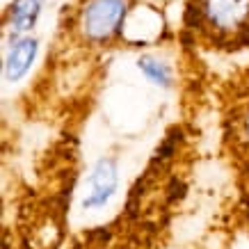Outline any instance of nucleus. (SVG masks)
I'll return each instance as SVG.
<instances>
[{
	"label": "nucleus",
	"instance_id": "f257e3e1",
	"mask_svg": "<svg viewBox=\"0 0 249 249\" xmlns=\"http://www.w3.org/2000/svg\"><path fill=\"white\" fill-rule=\"evenodd\" d=\"M185 23L211 46H249V0H188Z\"/></svg>",
	"mask_w": 249,
	"mask_h": 249
},
{
	"label": "nucleus",
	"instance_id": "f03ea898",
	"mask_svg": "<svg viewBox=\"0 0 249 249\" xmlns=\"http://www.w3.org/2000/svg\"><path fill=\"white\" fill-rule=\"evenodd\" d=\"M128 0H83L78 9V30L94 46L110 44L124 35L128 23Z\"/></svg>",
	"mask_w": 249,
	"mask_h": 249
},
{
	"label": "nucleus",
	"instance_id": "7ed1b4c3",
	"mask_svg": "<svg viewBox=\"0 0 249 249\" xmlns=\"http://www.w3.org/2000/svg\"><path fill=\"white\" fill-rule=\"evenodd\" d=\"M119 188V167L112 158H101L94 165L87 181V192L83 199L85 211H101L106 208Z\"/></svg>",
	"mask_w": 249,
	"mask_h": 249
},
{
	"label": "nucleus",
	"instance_id": "20e7f679",
	"mask_svg": "<svg viewBox=\"0 0 249 249\" xmlns=\"http://www.w3.org/2000/svg\"><path fill=\"white\" fill-rule=\"evenodd\" d=\"M39 41L35 37H21L9 41L5 48V60H2V78L5 83H18L21 78L30 73L32 64L37 60Z\"/></svg>",
	"mask_w": 249,
	"mask_h": 249
},
{
	"label": "nucleus",
	"instance_id": "39448f33",
	"mask_svg": "<svg viewBox=\"0 0 249 249\" xmlns=\"http://www.w3.org/2000/svg\"><path fill=\"white\" fill-rule=\"evenodd\" d=\"M41 9H44V0H12L7 9V23H5L9 41L28 37V32L37 25Z\"/></svg>",
	"mask_w": 249,
	"mask_h": 249
},
{
	"label": "nucleus",
	"instance_id": "423d86ee",
	"mask_svg": "<svg viewBox=\"0 0 249 249\" xmlns=\"http://www.w3.org/2000/svg\"><path fill=\"white\" fill-rule=\"evenodd\" d=\"M137 69L146 80L156 87H162V89H169L174 85V71L167 62L158 60L156 55H142L137 60Z\"/></svg>",
	"mask_w": 249,
	"mask_h": 249
},
{
	"label": "nucleus",
	"instance_id": "0eeeda50",
	"mask_svg": "<svg viewBox=\"0 0 249 249\" xmlns=\"http://www.w3.org/2000/svg\"><path fill=\"white\" fill-rule=\"evenodd\" d=\"M233 137H235L238 149H240L245 156H249V101H245V103L235 110Z\"/></svg>",
	"mask_w": 249,
	"mask_h": 249
}]
</instances>
